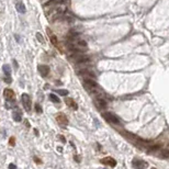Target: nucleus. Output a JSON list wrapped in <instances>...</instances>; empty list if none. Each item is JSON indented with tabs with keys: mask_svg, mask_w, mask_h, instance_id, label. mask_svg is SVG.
<instances>
[{
	"mask_svg": "<svg viewBox=\"0 0 169 169\" xmlns=\"http://www.w3.org/2000/svg\"><path fill=\"white\" fill-rule=\"evenodd\" d=\"M83 87L87 89L88 92H90L91 94H93L94 97H102L104 94L103 90L98 86V83L90 78H85L83 80Z\"/></svg>",
	"mask_w": 169,
	"mask_h": 169,
	"instance_id": "f257e3e1",
	"label": "nucleus"
},
{
	"mask_svg": "<svg viewBox=\"0 0 169 169\" xmlns=\"http://www.w3.org/2000/svg\"><path fill=\"white\" fill-rule=\"evenodd\" d=\"M70 58L77 64H83V63H88L89 57L87 55H83L82 53H74L73 55H70Z\"/></svg>",
	"mask_w": 169,
	"mask_h": 169,
	"instance_id": "f03ea898",
	"label": "nucleus"
},
{
	"mask_svg": "<svg viewBox=\"0 0 169 169\" xmlns=\"http://www.w3.org/2000/svg\"><path fill=\"white\" fill-rule=\"evenodd\" d=\"M102 117L107 120L109 123H112V124H120V119L117 115L113 114V113H111V112H103V113H102Z\"/></svg>",
	"mask_w": 169,
	"mask_h": 169,
	"instance_id": "7ed1b4c3",
	"label": "nucleus"
},
{
	"mask_svg": "<svg viewBox=\"0 0 169 169\" xmlns=\"http://www.w3.org/2000/svg\"><path fill=\"white\" fill-rule=\"evenodd\" d=\"M21 102L23 104V108L25 109V111L30 112L31 111V107H32V102H31V98H30L29 94L23 93L21 96Z\"/></svg>",
	"mask_w": 169,
	"mask_h": 169,
	"instance_id": "20e7f679",
	"label": "nucleus"
},
{
	"mask_svg": "<svg viewBox=\"0 0 169 169\" xmlns=\"http://www.w3.org/2000/svg\"><path fill=\"white\" fill-rule=\"evenodd\" d=\"M132 165H133V167H134L135 169H146V168H147V166H148V164H147L146 161L142 160V159H138V158L133 159Z\"/></svg>",
	"mask_w": 169,
	"mask_h": 169,
	"instance_id": "39448f33",
	"label": "nucleus"
},
{
	"mask_svg": "<svg viewBox=\"0 0 169 169\" xmlns=\"http://www.w3.org/2000/svg\"><path fill=\"white\" fill-rule=\"evenodd\" d=\"M78 75L81 76V77H85V78H90V79L96 78V74L89 69H86V68H83V69H81V70H78Z\"/></svg>",
	"mask_w": 169,
	"mask_h": 169,
	"instance_id": "423d86ee",
	"label": "nucleus"
},
{
	"mask_svg": "<svg viewBox=\"0 0 169 169\" xmlns=\"http://www.w3.org/2000/svg\"><path fill=\"white\" fill-rule=\"evenodd\" d=\"M3 96H5L6 100H8V101H16V93H14V91L12 89H10V88L5 89Z\"/></svg>",
	"mask_w": 169,
	"mask_h": 169,
	"instance_id": "0eeeda50",
	"label": "nucleus"
},
{
	"mask_svg": "<svg viewBox=\"0 0 169 169\" xmlns=\"http://www.w3.org/2000/svg\"><path fill=\"white\" fill-rule=\"evenodd\" d=\"M96 104H97V107L101 110L107 109V105H108L107 101L104 100L103 97H96Z\"/></svg>",
	"mask_w": 169,
	"mask_h": 169,
	"instance_id": "6e6552de",
	"label": "nucleus"
},
{
	"mask_svg": "<svg viewBox=\"0 0 169 169\" xmlns=\"http://www.w3.org/2000/svg\"><path fill=\"white\" fill-rule=\"evenodd\" d=\"M56 120H57V122L59 123L62 126H66V125L68 124V119L64 113H58V114L56 115Z\"/></svg>",
	"mask_w": 169,
	"mask_h": 169,
	"instance_id": "1a4fd4ad",
	"label": "nucleus"
},
{
	"mask_svg": "<svg viewBox=\"0 0 169 169\" xmlns=\"http://www.w3.org/2000/svg\"><path fill=\"white\" fill-rule=\"evenodd\" d=\"M101 164L103 165H107V166L110 167H115L117 166V160L112 157H105V158L101 159Z\"/></svg>",
	"mask_w": 169,
	"mask_h": 169,
	"instance_id": "9d476101",
	"label": "nucleus"
},
{
	"mask_svg": "<svg viewBox=\"0 0 169 169\" xmlns=\"http://www.w3.org/2000/svg\"><path fill=\"white\" fill-rule=\"evenodd\" d=\"M37 69H39L40 74L42 75V77H46V76L50 74V67L46 65H40Z\"/></svg>",
	"mask_w": 169,
	"mask_h": 169,
	"instance_id": "9b49d317",
	"label": "nucleus"
},
{
	"mask_svg": "<svg viewBox=\"0 0 169 169\" xmlns=\"http://www.w3.org/2000/svg\"><path fill=\"white\" fill-rule=\"evenodd\" d=\"M65 103L67 104L68 107H70L73 110H77L78 109V105H77V103H76L75 101H74V99H71V98H66L65 99Z\"/></svg>",
	"mask_w": 169,
	"mask_h": 169,
	"instance_id": "f8f14e48",
	"label": "nucleus"
},
{
	"mask_svg": "<svg viewBox=\"0 0 169 169\" xmlns=\"http://www.w3.org/2000/svg\"><path fill=\"white\" fill-rule=\"evenodd\" d=\"M64 1H66V0H48L47 2L44 3L45 7H50V6H58V3H63Z\"/></svg>",
	"mask_w": 169,
	"mask_h": 169,
	"instance_id": "ddd939ff",
	"label": "nucleus"
},
{
	"mask_svg": "<svg viewBox=\"0 0 169 169\" xmlns=\"http://www.w3.org/2000/svg\"><path fill=\"white\" fill-rule=\"evenodd\" d=\"M13 120H14L16 122H21V120H22V115H21V111L19 109H17L16 111L13 112Z\"/></svg>",
	"mask_w": 169,
	"mask_h": 169,
	"instance_id": "4468645a",
	"label": "nucleus"
},
{
	"mask_svg": "<svg viewBox=\"0 0 169 169\" xmlns=\"http://www.w3.org/2000/svg\"><path fill=\"white\" fill-rule=\"evenodd\" d=\"M16 8H17V10H18L20 13H24V12H25V7H24V5L22 2H17L16 3Z\"/></svg>",
	"mask_w": 169,
	"mask_h": 169,
	"instance_id": "2eb2a0df",
	"label": "nucleus"
},
{
	"mask_svg": "<svg viewBox=\"0 0 169 169\" xmlns=\"http://www.w3.org/2000/svg\"><path fill=\"white\" fill-rule=\"evenodd\" d=\"M3 73H5V75L6 76H11V68H10V66L9 65H3Z\"/></svg>",
	"mask_w": 169,
	"mask_h": 169,
	"instance_id": "dca6fc26",
	"label": "nucleus"
},
{
	"mask_svg": "<svg viewBox=\"0 0 169 169\" xmlns=\"http://www.w3.org/2000/svg\"><path fill=\"white\" fill-rule=\"evenodd\" d=\"M50 99L52 100V102H54V103H59V99H58V97L56 96V94L54 93H51L50 94Z\"/></svg>",
	"mask_w": 169,
	"mask_h": 169,
	"instance_id": "f3484780",
	"label": "nucleus"
},
{
	"mask_svg": "<svg viewBox=\"0 0 169 169\" xmlns=\"http://www.w3.org/2000/svg\"><path fill=\"white\" fill-rule=\"evenodd\" d=\"M160 155H161L163 157L169 158V148H167V149H163V151L160 152Z\"/></svg>",
	"mask_w": 169,
	"mask_h": 169,
	"instance_id": "a211bd4d",
	"label": "nucleus"
},
{
	"mask_svg": "<svg viewBox=\"0 0 169 169\" xmlns=\"http://www.w3.org/2000/svg\"><path fill=\"white\" fill-rule=\"evenodd\" d=\"M56 92L59 93L60 96H67L68 94V90H65V89H58V90H56Z\"/></svg>",
	"mask_w": 169,
	"mask_h": 169,
	"instance_id": "6ab92c4d",
	"label": "nucleus"
},
{
	"mask_svg": "<svg viewBox=\"0 0 169 169\" xmlns=\"http://www.w3.org/2000/svg\"><path fill=\"white\" fill-rule=\"evenodd\" d=\"M51 42H52V44L55 45V46H57V39L55 35H51Z\"/></svg>",
	"mask_w": 169,
	"mask_h": 169,
	"instance_id": "aec40b11",
	"label": "nucleus"
},
{
	"mask_svg": "<svg viewBox=\"0 0 169 169\" xmlns=\"http://www.w3.org/2000/svg\"><path fill=\"white\" fill-rule=\"evenodd\" d=\"M36 39L39 42H41V43H44V39H43V36L41 35V33H36Z\"/></svg>",
	"mask_w": 169,
	"mask_h": 169,
	"instance_id": "412c9836",
	"label": "nucleus"
},
{
	"mask_svg": "<svg viewBox=\"0 0 169 169\" xmlns=\"http://www.w3.org/2000/svg\"><path fill=\"white\" fill-rule=\"evenodd\" d=\"M9 144H10V146H14V144H16V138L13 137H10V140H9Z\"/></svg>",
	"mask_w": 169,
	"mask_h": 169,
	"instance_id": "4be33fe9",
	"label": "nucleus"
},
{
	"mask_svg": "<svg viewBox=\"0 0 169 169\" xmlns=\"http://www.w3.org/2000/svg\"><path fill=\"white\" fill-rule=\"evenodd\" d=\"M35 110H36L37 113H42V108L40 107V104H39V103L35 104Z\"/></svg>",
	"mask_w": 169,
	"mask_h": 169,
	"instance_id": "5701e85b",
	"label": "nucleus"
},
{
	"mask_svg": "<svg viewBox=\"0 0 169 169\" xmlns=\"http://www.w3.org/2000/svg\"><path fill=\"white\" fill-rule=\"evenodd\" d=\"M3 80H5L7 83H10L11 82V76H6Z\"/></svg>",
	"mask_w": 169,
	"mask_h": 169,
	"instance_id": "b1692460",
	"label": "nucleus"
},
{
	"mask_svg": "<svg viewBox=\"0 0 169 169\" xmlns=\"http://www.w3.org/2000/svg\"><path fill=\"white\" fill-rule=\"evenodd\" d=\"M33 159H34V161H35V163H36V164H42V161H41V159H39V158H37V157L36 156H34L33 157Z\"/></svg>",
	"mask_w": 169,
	"mask_h": 169,
	"instance_id": "393cba45",
	"label": "nucleus"
},
{
	"mask_svg": "<svg viewBox=\"0 0 169 169\" xmlns=\"http://www.w3.org/2000/svg\"><path fill=\"white\" fill-rule=\"evenodd\" d=\"M57 137H59V140H62L63 143H66V140H65V138H64V136H63V135H58Z\"/></svg>",
	"mask_w": 169,
	"mask_h": 169,
	"instance_id": "a878e982",
	"label": "nucleus"
},
{
	"mask_svg": "<svg viewBox=\"0 0 169 169\" xmlns=\"http://www.w3.org/2000/svg\"><path fill=\"white\" fill-rule=\"evenodd\" d=\"M9 169H17L16 165H13V164H10V165H9Z\"/></svg>",
	"mask_w": 169,
	"mask_h": 169,
	"instance_id": "bb28decb",
	"label": "nucleus"
},
{
	"mask_svg": "<svg viewBox=\"0 0 169 169\" xmlns=\"http://www.w3.org/2000/svg\"><path fill=\"white\" fill-rule=\"evenodd\" d=\"M12 63H13V65L16 66V69H18V63H17V60L13 59V60H12Z\"/></svg>",
	"mask_w": 169,
	"mask_h": 169,
	"instance_id": "cd10ccee",
	"label": "nucleus"
},
{
	"mask_svg": "<svg viewBox=\"0 0 169 169\" xmlns=\"http://www.w3.org/2000/svg\"><path fill=\"white\" fill-rule=\"evenodd\" d=\"M34 133H35L36 135H39V132H37V130H35V128H34Z\"/></svg>",
	"mask_w": 169,
	"mask_h": 169,
	"instance_id": "c85d7f7f",
	"label": "nucleus"
},
{
	"mask_svg": "<svg viewBox=\"0 0 169 169\" xmlns=\"http://www.w3.org/2000/svg\"><path fill=\"white\" fill-rule=\"evenodd\" d=\"M152 169H156V168H152Z\"/></svg>",
	"mask_w": 169,
	"mask_h": 169,
	"instance_id": "c756f323",
	"label": "nucleus"
}]
</instances>
